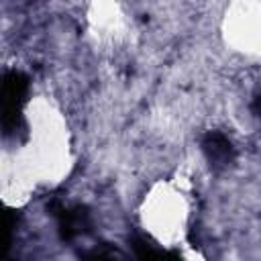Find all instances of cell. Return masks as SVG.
<instances>
[{"label": "cell", "instance_id": "obj_1", "mask_svg": "<svg viewBox=\"0 0 261 261\" xmlns=\"http://www.w3.org/2000/svg\"><path fill=\"white\" fill-rule=\"evenodd\" d=\"M204 151L208 153L210 161H216V163H226L232 157V147L228 139L220 133H210L204 139Z\"/></svg>", "mask_w": 261, "mask_h": 261}]
</instances>
